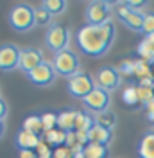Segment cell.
Instances as JSON below:
<instances>
[{"label": "cell", "instance_id": "obj_1", "mask_svg": "<svg viewBox=\"0 0 154 158\" xmlns=\"http://www.w3.org/2000/svg\"><path fill=\"white\" fill-rule=\"evenodd\" d=\"M115 25L107 22L104 25H83L77 32V45L88 56H104L115 41Z\"/></svg>", "mask_w": 154, "mask_h": 158}, {"label": "cell", "instance_id": "obj_2", "mask_svg": "<svg viewBox=\"0 0 154 158\" xmlns=\"http://www.w3.org/2000/svg\"><path fill=\"white\" fill-rule=\"evenodd\" d=\"M9 25L18 32H27L30 31L34 23V9L27 4H16L9 11Z\"/></svg>", "mask_w": 154, "mask_h": 158}, {"label": "cell", "instance_id": "obj_3", "mask_svg": "<svg viewBox=\"0 0 154 158\" xmlns=\"http://www.w3.org/2000/svg\"><path fill=\"white\" fill-rule=\"evenodd\" d=\"M52 65H54V69H56V74L59 76H65V77H72V76H75L79 74V58H77V54L74 50H61L58 52L56 56H54V61H52Z\"/></svg>", "mask_w": 154, "mask_h": 158}, {"label": "cell", "instance_id": "obj_4", "mask_svg": "<svg viewBox=\"0 0 154 158\" xmlns=\"http://www.w3.org/2000/svg\"><path fill=\"white\" fill-rule=\"evenodd\" d=\"M95 86H97V83L93 81V77L90 74H84V72H79L75 76H72L67 83L68 94L74 95V97H81V99L86 97Z\"/></svg>", "mask_w": 154, "mask_h": 158}, {"label": "cell", "instance_id": "obj_5", "mask_svg": "<svg viewBox=\"0 0 154 158\" xmlns=\"http://www.w3.org/2000/svg\"><path fill=\"white\" fill-rule=\"evenodd\" d=\"M45 41H47V47L50 50H54L56 54L61 52V50L68 49V43H70V31L65 27V25H52L48 29L47 36H45Z\"/></svg>", "mask_w": 154, "mask_h": 158}, {"label": "cell", "instance_id": "obj_6", "mask_svg": "<svg viewBox=\"0 0 154 158\" xmlns=\"http://www.w3.org/2000/svg\"><path fill=\"white\" fill-rule=\"evenodd\" d=\"M95 83L99 88L106 90V92H113L120 86L122 83V74L118 72V69H113V67H102L99 69L95 76Z\"/></svg>", "mask_w": 154, "mask_h": 158}, {"label": "cell", "instance_id": "obj_7", "mask_svg": "<svg viewBox=\"0 0 154 158\" xmlns=\"http://www.w3.org/2000/svg\"><path fill=\"white\" fill-rule=\"evenodd\" d=\"M88 25H104L109 22V4L107 2H90L86 7Z\"/></svg>", "mask_w": 154, "mask_h": 158}, {"label": "cell", "instance_id": "obj_8", "mask_svg": "<svg viewBox=\"0 0 154 158\" xmlns=\"http://www.w3.org/2000/svg\"><path fill=\"white\" fill-rule=\"evenodd\" d=\"M83 102H84V106H86L88 110H91V111H97V113H100V111H107V106H109V102H111V99H109V92L95 86L86 97L83 99Z\"/></svg>", "mask_w": 154, "mask_h": 158}, {"label": "cell", "instance_id": "obj_9", "mask_svg": "<svg viewBox=\"0 0 154 158\" xmlns=\"http://www.w3.org/2000/svg\"><path fill=\"white\" fill-rule=\"evenodd\" d=\"M27 77H29V81L32 85H36V86H48V85H52L54 79H56V69H54L52 63L43 61L38 69H34L32 72L27 74Z\"/></svg>", "mask_w": 154, "mask_h": 158}, {"label": "cell", "instance_id": "obj_10", "mask_svg": "<svg viewBox=\"0 0 154 158\" xmlns=\"http://www.w3.org/2000/svg\"><path fill=\"white\" fill-rule=\"evenodd\" d=\"M20 54L22 50L13 45V43H6L0 47V70L2 72H11V70L20 67Z\"/></svg>", "mask_w": 154, "mask_h": 158}, {"label": "cell", "instance_id": "obj_11", "mask_svg": "<svg viewBox=\"0 0 154 158\" xmlns=\"http://www.w3.org/2000/svg\"><path fill=\"white\" fill-rule=\"evenodd\" d=\"M43 52L39 49H34V47H29V49H23L22 54H20V70L29 74L34 69H38L39 65L43 63Z\"/></svg>", "mask_w": 154, "mask_h": 158}, {"label": "cell", "instance_id": "obj_12", "mask_svg": "<svg viewBox=\"0 0 154 158\" xmlns=\"http://www.w3.org/2000/svg\"><path fill=\"white\" fill-rule=\"evenodd\" d=\"M88 138H90V144H100V146H107L113 138V131L102 126H93V128L88 131Z\"/></svg>", "mask_w": 154, "mask_h": 158}, {"label": "cell", "instance_id": "obj_13", "mask_svg": "<svg viewBox=\"0 0 154 158\" xmlns=\"http://www.w3.org/2000/svg\"><path fill=\"white\" fill-rule=\"evenodd\" d=\"M39 142L41 140H39L38 135H34V133H30V131H27L23 128L16 133V146H18V149H32V151H36Z\"/></svg>", "mask_w": 154, "mask_h": 158}, {"label": "cell", "instance_id": "obj_14", "mask_svg": "<svg viewBox=\"0 0 154 158\" xmlns=\"http://www.w3.org/2000/svg\"><path fill=\"white\" fill-rule=\"evenodd\" d=\"M138 156L154 158V131H149L140 138V142H138Z\"/></svg>", "mask_w": 154, "mask_h": 158}, {"label": "cell", "instance_id": "obj_15", "mask_svg": "<svg viewBox=\"0 0 154 158\" xmlns=\"http://www.w3.org/2000/svg\"><path fill=\"white\" fill-rule=\"evenodd\" d=\"M75 117L77 111L75 110H65L58 113V128L63 131H75Z\"/></svg>", "mask_w": 154, "mask_h": 158}, {"label": "cell", "instance_id": "obj_16", "mask_svg": "<svg viewBox=\"0 0 154 158\" xmlns=\"http://www.w3.org/2000/svg\"><path fill=\"white\" fill-rule=\"evenodd\" d=\"M144 20L145 15L144 13H138V11H131L127 16H125L122 22L129 27L131 31H136V32H144Z\"/></svg>", "mask_w": 154, "mask_h": 158}, {"label": "cell", "instance_id": "obj_17", "mask_svg": "<svg viewBox=\"0 0 154 158\" xmlns=\"http://www.w3.org/2000/svg\"><path fill=\"white\" fill-rule=\"evenodd\" d=\"M45 142H47L48 146H56V148H61V146H65L67 144V131H63V129H50L45 133Z\"/></svg>", "mask_w": 154, "mask_h": 158}, {"label": "cell", "instance_id": "obj_18", "mask_svg": "<svg viewBox=\"0 0 154 158\" xmlns=\"http://www.w3.org/2000/svg\"><path fill=\"white\" fill-rule=\"evenodd\" d=\"M93 126H95V118H91V115H88L84 111H77L75 131H90Z\"/></svg>", "mask_w": 154, "mask_h": 158}, {"label": "cell", "instance_id": "obj_19", "mask_svg": "<svg viewBox=\"0 0 154 158\" xmlns=\"http://www.w3.org/2000/svg\"><path fill=\"white\" fill-rule=\"evenodd\" d=\"M23 129H27L34 135H39L43 131V122H41V115H29V117L23 120Z\"/></svg>", "mask_w": 154, "mask_h": 158}, {"label": "cell", "instance_id": "obj_20", "mask_svg": "<svg viewBox=\"0 0 154 158\" xmlns=\"http://www.w3.org/2000/svg\"><path fill=\"white\" fill-rule=\"evenodd\" d=\"M109 151L107 146H100V144H88L84 148V156L86 158H107Z\"/></svg>", "mask_w": 154, "mask_h": 158}, {"label": "cell", "instance_id": "obj_21", "mask_svg": "<svg viewBox=\"0 0 154 158\" xmlns=\"http://www.w3.org/2000/svg\"><path fill=\"white\" fill-rule=\"evenodd\" d=\"M95 124L97 126H102V128L113 129V126L116 124V117L113 111H100L95 115Z\"/></svg>", "mask_w": 154, "mask_h": 158}, {"label": "cell", "instance_id": "obj_22", "mask_svg": "<svg viewBox=\"0 0 154 158\" xmlns=\"http://www.w3.org/2000/svg\"><path fill=\"white\" fill-rule=\"evenodd\" d=\"M41 7H45L54 16V15H61L67 9V2L65 0H45V2H41Z\"/></svg>", "mask_w": 154, "mask_h": 158}, {"label": "cell", "instance_id": "obj_23", "mask_svg": "<svg viewBox=\"0 0 154 158\" xmlns=\"http://www.w3.org/2000/svg\"><path fill=\"white\" fill-rule=\"evenodd\" d=\"M122 101L127 106H138L140 104V97H138V86H127L122 92Z\"/></svg>", "mask_w": 154, "mask_h": 158}, {"label": "cell", "instance_id": "obj_24", "mask_svg": "<svg viewBox=\"0 0 154 158\" xmlns=\"http://www.w3.org/2000/svg\"><path fill=\"white\" fill-rule=\"evenodd\" d=\"M154 76L152 70H151V63H147L144 59H136V67H135V77L140 81V79L151 77Z\"/></svg>", "mask_w": 154, "mask_h": 158}, {"label": "cell", "instance_id": "obj_25", "mask_svg": "<svg viewBox=\"0 0 154 158\" xmlns=\"http://www.w3.org/2000/svg\"><path fill=\"white\" fill-rule=\"evenodd\" d=\"M138 54H140V59H144L147 63H152L154 61V45L149 43L147 40H144L138 45Z\"/></svg>", "mask_w": 154, "mask_h": 158}, {"label": "cell", "instance_id": "obj_26", "mask_svg": "<svg viewBox=\"0 0 154 158\" xmlns=\"http://www.w3.org/2000/svg\"><path fill=\"white\" fill-rule=\"evenodd\" d=\"M41 122H43V133H47L50 129L58 128V113H52V111H47L41 115Z\"/></svg>", "mask_w": 154, "mask_h": 158}, {"label": "cell", "instance_id": "obj_27", "mask_svg": "<svg viewBox=\"0 0 154 158\" xmlns=\"http://www.w3.org/2000/svg\"><path fill=\"white\" fill-rule=\"evenodd\" d=\"M138 97H140V104L147 106L154 99V86H140L138 85Z\"/></svg>", "mask_w": 154, "mask_h": 158}, {"label": "cell", "instance_id": "obj_28", "mask_svg": "<svg viewBox=\"0 0 154 158\" xmlns=\"http://www.w3.org/2000/svg\"><path fill=\"white\" fill-rule=\"evenodd\" d=\"M50 20H52V15L45 7H36L34 9V23L36 25H47Z\"/></svg>", "mask_w": 154, "mask_h": 158}, {"label": "cell", "instance_id": "obj_29", "mask_svg": "<svg viewBox=\"0 0 154 158\" xmlns=\"http://www.w3.org/2000/svg\"><path fill=\"white\" fill-rule=\"evenodd\" d=\"M135 67H136V59H124L118 67V72L122 76H135Z\"/></svg>", "mask_w": 154, "mask_h": 158}, {"label": "cell", "instance_id": "obj_30", "mask_svg": "<svg viewBox=\"0 0 154 158\" xmlns=\"http://www.w3.org/2000/svg\"><path fill=\"white\" fill-rule=\"evenodd\" d=\"M52 158H74V151L68 148V146H61V148L54 149Z\"/></svg>", "mask_w": 154, "mask_h": 158}, {"label": "cell", "instance_id": "obj_31", "mask_svg": "<svg viewBox=\"0 0 154 158\" xmlns=\"http://www.w3.org/2000/svg\"><path fill=\"white\" fill-rule=\"evenodd\" d=\"M144 32H145V36H149V34H152L154 32V13H147V15H145Z\"/></svg>", "mask_w": 154, "mask_h": 158}, {"label": "cell", "instance_id": "obj_32", "mask_svg": "<svg viewBox=\"0 0 154 158\" xmlns=\"http://www.w3.org/2000/svg\"><path fill=\"white\" fill-rule=\"evenodd\" d=\"M52 153H54V151L50 149V146H48L45 140H41L38 144V148H36V155H38V156H50L52 158Z\"/></svg>", "mask_w": 154, "mask_h": 158}, {"label": "cell", "instance_id": "obj_33", "mask_svg": "<svg viewBox=\"0 0 154 158\" xmlns=\"http://www.w3.org/2000/svg\"><path fill=\"white\" fill-rule=\"evenodd\" d=\"M127 6H129V9L131 11H138V13H142V7H145L147 6V2H144V0H129V2H125Z\"/></svg>", "mask_w": 154, "mask_h": 158}, {"label": "cell", "instance_id": "obj_34", "mask_svg": "<svg viewBox=\"0 0 154 158\" xmlns=\"http://www.w3.org/2000/svg\"><path fill=\"white\" fill-rule=\"evenodd\" d=\"M65 146H68V148L77 146V133L75 131H68L67 133V144H65Z\"/></svg>", "mask_w": 154, "mask_h": 158}, {"label": "cell", "instance_id": "obj_35", "mask_svg": "<svg viewBox=\"0 0 154 158\" xmlns=\"http://www.w3.org/2000/svg\"><path fill=\"white\" fill-rule=\"evenodd\" d=\"M20 158H38L36 155V151H32V149H20Z\"/></svg>", "mask_w": 154, "mask_h": 158}, {"label": "cell", "instance_id": "obj_36", "mask_svg": "<svg viewBox=\"0 0 154 158\" xmlns=\"http://www.w3.org/2000/svg\"><path fill=\"white\" fill-rule=\"evenodd\" d=\"M7 115V104H6V101L0 97V120H4Z\"/></svg>", "mask_w": 154, "mask_h": 158}, {"label": "cell", "instance_id": "obj_37", "mask_svg": "<svg viewBox=\"0 0 154 158\" xmlns=\"http://www.w3.org/2000/svg\"><path fill=\"white\" fill-rule=\"evenodd\" d=\"M145 40H147L149 43H152V45H154V32H152V34H149V36H145Z\"/></svg>", "mask_w": 154, "mask_h": 158}, {"label": "cell", "instance_id": "obj_38", "mask_svg": "<svg viewBox=\"0 0 154 158\" xmlns=\"http://www.w3.org/2000/svg\"><path fill=\"white\" fill-rule=\"evenodd\" d=\"M2 135H4V122L0 120V138H2Z\"/></svg>", "mask_w": 154, "mask_h": 158}, {"label": "cell", "instance_id": "obj_39", "mask_svg": "<svg viewBox=\"0 0 154 158\" xmlns=\"http://www.w3.org/2000/svg\"><path fill=\"white\" fill-rule=\"evenodd\" d=\"M38 158H50V156H38Z\"/></svg>", "mask_w": 154, "mask_h": 158}]
</instances>
